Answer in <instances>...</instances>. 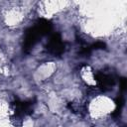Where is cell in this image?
<instances>
[{
    "label": "cell",
    "mask_w": 127,
    "mask_h": 127,
    "mask_svg": "<svg viewBox=\"0 0 127 127\" xmlns=\"http://www.w3.org/2000/svg\"><path fill=\"white\" fill-rule=\"evenodd\" d=\"M94 78L97 82V88L101 91L111 89L116 83V76L111 71L100 70L94 73Z\"/></svg>",
    "instance_id": "obj_1"
},
{
    "label": "cell",
    "mask_w": 127,
    "mask_h": 127,
    "mask_svg": "<svg viewBox=\"0 0 127 127\" xmlns=\"http://www.w3.org/2000/svg\"><path fill=\"white\" fill-rule=\"evenodd\" d=\"M34 101L28 100V101H21L19 99H16L12 102V105L14 107V115L13 117L16 119H22L23 117L30 115L33 113L34 110Z\"/></svg>",
    "instance_id": "obj_2"
},
{
    "label": "cell",
    "mask_w": 127,
    "mask_h": 127,
    "mask_svg": "<svg viewBox=\"0 0 127 127\" xmlns=\"http://www.w3.org/2000/svg\"><path fill=\"white\" fill-rule=\"evenodd\" d=\"M42 34L40 31L36 28V26H33L29 28L26 31L25 38H24V43H23V51L25 53H29L34 46L39 42V40L42 38Z\"/></svg>",
    "instance_id": "obj_3"
},
{
    "label": "cell",
    "mask_w": 127,
    "mask_h": 127,
    "mask_svg": "<svg viewBox=\"0 0 127 127\" xmlns=\"http://www.w3.org/2000/svg\"><path fill=\"white\" fill-rule=\"evenodd\" d=\"M47 51L54 56H61L64 52V43L59 33H54L51 35L50 40L46 46Z\"/></svg>",
    "instance_id": "obj_4"
},
{
    "label": "cell",
    "mask_w": 127,
    "mask_h": 127,
    "mask_svg": "<svg viewBox=\"0 0 127 127\" xmlns=\"http://www.w3.org/2000/svg\"><path fill=\"white\" fill-rule=\"evenodd\" d=\"M36 28L40 31V33L42 34V36H46V35H49L51 34L52 32V29H53V26H52V23L47 20V19H44V18H41L39 19L36 24H35Z\"/></svg>",
    "instance_id": "obj_5"
},
{
    "label": "cell",
    "mask_w": 127,
    "mask_h": 127,
    "mask_svg": "<svg viewBox=\"0 0 127 127\" xmlns=\"http://www.w3.org/2000/svg\"><path fill=\"white\" fill-rule=\"evenodd\" d=\"M67 107L69 108V110H71L74 113H81L82 111H85V106L81 105L80 103L77 102H69L67 104Z\"/></svg>",
    "instance_id": "obj_6"
},
{
    "label": "cell",
    "mask_w": 127,
    "mask_h": 127,
    "mask_svg": "<svg viewBox=\"0 0 127 127\" xmlns=\"http://www.w3.org/2000/svg\"><path fill=\"white\" fill-rule=\"evenodd\" d=\"M116 109H115V111L112 113V115L113 116H118L119 114H120V112H121V109H122V107L124 106V97L122 96V95H120V96H118L117 98H116Z\"/></svg>",
    "instance_id": "obj_7"
},
{
    "label": "cell",
    "mask_w": 127,
    "mask_h": 127,
    "mask_svg": "<svg viewBox=\"0 0 127 127\" xmlns=\"http://www.w3.org/2000/svg\"><path fill=\"white\" fill-rule=\"evenodd\" d=\"M105 47H106L105 44L102 42H96L95 44L90 46L91 50H102V49H105Z\"/></svg>",
    "instance_id": "obj_8"
},
{
    "label": "cell",
    "mask_w": 127,
    "mask_h": 127,
    "mask_svg": "<svg viewBox=\"0 0 127 127\" xmlns=\"http://www.w3.org/2000/svg\"><path fill=\"white\" fill-rule=\"evenodd\" d=\"M126 85H127V81H126V78L122 77L120 79V87H121V90H125L126 88Z\"/></svg>",
    "instance_id": "obj_9"
}]
</instances>
